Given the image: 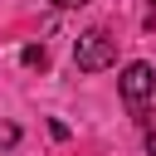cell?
<instances>
[{
  "instance_id": "3",
  "label": "cell",
  "mask_w": 156,
  "mask_h": 156,
  "mask_svg": "<svg viewBox=\"0 0 156 156\" xmlns=\"http://www.w3.org/2000/svg\"><path fill=\"white\" fill-rule=\"evenodd\" d=\"M20 63H24V68H44V63H49V54H44V44H29V49L20 54Z\"/></svg>"
},
{
  "instance_id": "6",
  "label": "cell",
  "mask_w": 156,
  "mask_h": 156,
  "mask_svg": "<svg viewBox=\"0 0 156 156\" xmlns=\"http://www.w3.org/2000/svg\"><path fill=\"white\" fill-rule=\"evenodd\" d=\"M58 10H78V5H88V0H54Z\"/></svg>"
},
{
  "instance_id": "1",
  "label": "cell",
  "mask_w": 156,
  "mask_h": 156,
  "mask_svg": "<svg viewBox=\"0 0 156 156\" xmlns=\"http://www.w3.org/2000/svg\"><path fill=\"white\" fill-rule=\"evenodd\" d=\"M73 63H78L83 73L112 68V63H117V39H112L107 29H83V34L73 39Z\"/></svg>"
},
{
  "instance_id": "4",
  "label": "cell",
  "mask_w": 156,
  "mask_h": 156,
  "mask_svg": "<svg viewBox=\"0 0 156 156\" xmlns=\"http://www.w3.org/2000/svg\"><path fill=\"white\" fill-rule=\"evenodd\" d=\"M20 141V127L15 122H0V146H15Z\"/></svg>"
},
{
  "instance_id": "2",
  "label": "cell",
  "mask_w": 156,
  "mask_h": 156,
  "mask_svg": "<svg viewBox=\"0 0 156 156\" xmlns=\"http://www.w3.org/2000/svg\"><path fill=\"white\" fill-rule=\"evenodd\" d=\"M117 83H122V98H127V107L141 117V112H146V98L156 93V68L136 58V63H127V68H122V78H117Z\"/></svg>"
},
{
  "instance_id": "5",
  "label": "cell",
  "mask_w": 156,
  "mask_h": 156,
  "mask_svg": "<svg viewBox=\"0 0 156 156\" xmlns=\"http://www.w3.org/2000/svg\"><path fill=\"white\" fill-rule=\"evenodd\" d=\"M146 156H156V127L146 132Z\"/></svg>"
}]
</instances>
